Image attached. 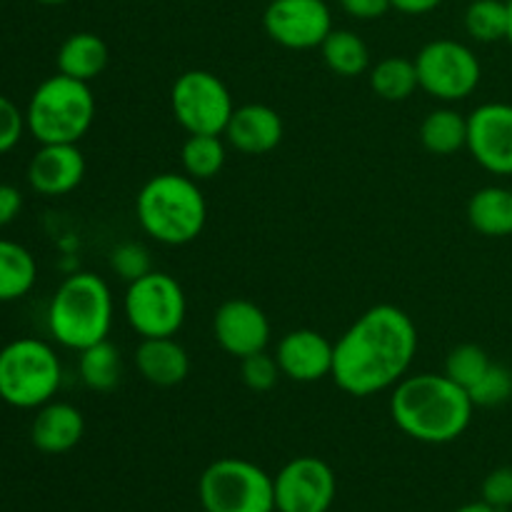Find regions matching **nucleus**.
Here are the masks:
<instances>
[{
	"instance_id": "obj_9",
	"label": "nucleus",
	"mask_w": 512,
	"mask_h": 512,
	"mask_svg": "<svg viewBox=\"0 0 512 512\" xmlns=\"http://www.w3.org/2000/svg\"><path fill=\"white\" fill-rule=\"evenodd\" d=\"M170 108L188 135H223L233 115L228 85L210 70H188L178 75L170 90Z\"/></svg>"
},
{
	"instance_id": "obj_17",
	"label": "nucleus",
	"mask_w": 512,
	"mask_h": 512,
	"mask_svg": "<svg viewBox=\"0 0 512 512\" xmlns=\"http://www.w3.org/2000/svg\"><path fill=\"white\" fill-rule=\"evenodd\" d=\"M225 140L243 155H265L283 140V118L263 103L240 105L230 115Z\"/></svg>"
},
{
	"instance_id": "obj_31",
	"label": "nucleus",
	"mask_w": 512,
	"mask_h": 512,
	"mask_svg": "<svg viewBox=\"0 0 512 512\" xmlns=\"http://www.w3.org/2000/svg\"><path fill=\"white\" fill-rule=\"evenodd\" d=\"M280 375L283 373H280L278 360L268 350H260V353H253L240 360V378L255 393H268V390H273Z\"/></svg>"
},
{
	"instance_id": "obj_11",
	"label": "nucleus",
	"mask_w": 512,
	"mask_h": 512,
	"mask_svg": "<svg viewBox=\"0 0 512 512\" xmlns=\"http://www.w3.org/2000/svg\"><path fill=\"white\" fill-rule=\"evenodd\" d=\"M278 512H328L338 493V480L325 460L303 455L283 465L273 478Z\"/></svg>"
},
{
	"instance_id": "obj_36",
	"label": "nucleus",
	"mask_w": 512,
	"mask_h": 512,
	"mask_svg": "<svg viewBox=\"0 0 512 512\" xmlns=\"http://www.w3.org/2000/svg\"><path fill=\"white\" fill-rule=\"evenodd\" d=\"M20 208H23V195L15 185L0 183V228L3 225H10L20 215Z\"/></svg>"
},
{
	"instance_id": "obj_2",
	"label": "nucleus",
	"mask_w": 512,
	"mask_h": 512,
	"mask_svg": "<svg viewBox=\"0 0 512 512\" xmlns=\"http://www.w3.org/2000/svg\"><path fill=\"white\" fill-rule=\"evenodd\" d=\"M475 403L448 375H405L390 395V415L408 438L428 445L458 440L473 420Z\"/></svg>"
},
{
	"instance_id": "obj_34",
	"label": "nucleus",
	"mask_w": 512,
	"mask_h": 512,
	"mask_svg": "<svg viewBox=\"0 0 512 512\" xmlns=\"http://www.w3.org/2000/svg\"><path fill=\"white\" fill-rule=\"evenodd\" d=\"M483 500L500 512L512 508V465L493 470L483 480Z\"/></svg>"
},
{
	"instance_id": "obj_16",
	"label": "nucleus",
	"mask_w": 512,
	"mask_h": 512,
	"mask_svg": "<svg viewBox=\"0 0 512 512\" xmlns=\"http://www.w3.org/2000/svg\"><path fill=\"white\" fill-rule=\"evenodd\" d=\"M85 158L78 143H48L40 145L28 165L30 188L45 198L68 195L83 183Z\"/></svg>"
},
{
	"instance_id": "obj_3",
	"label": "nucleus",
	"mask_w": 512,
	"mask_h": 512,
	"mask_svg": "<svg viewBox=\"0 0 512 512\" xmlns=\"http://www.w3.org/2000/svg\"><path fill=\"white\" fill-rule=\"evenodd\" d=\"M135 215L145 235L163 245H188L208 223V203L190 175L160 173L140 188Z\"/></svg>"
},
{
	"instance_id": "obj_33",
	"label": "nucleus",
	"mask_w": 512,
	"mask_h": 512,
	"mask_svg": "<svg viewBox=\"0 0 512 512\" xmlns=\"http://www.w3.org/2000/svg\"><path fill=\"white\" fill-rule=\"evenodd\" d=\"M25 128H28L25 125V113H20V108L13 100L0 95V155L8 153V150H13L18 145Z\"/></svg>"
},
{
	"instance_id": "obj_32",
	"label": "nucleus",
	"mask_w": 512,
	"mask_h": 512,
	"mask_svg": "<svg viewBox=\"0 0 512 512\" xmlns=\"http://www.w3.org/2000/svg\"><path fill=\"white\" fill-rule=\"evenodd\" d=\"M110 268L113 273H118L125 283H133L140 280L143 275L153 273V258H150V250L140 243H120L118 248H113L110 253Z\"/></svg>"
},
{
	"instance_id": "obj_35",
	"label": "nucleus",
	"mask_w": 512,
	"mask_h": 512,
	"mask_svg": "<svg viewBox=\"0 0 512 512\" xmlns=\"http://www.w3.org/2000/svg\"><path fill=\"white\" fill-rule=\"evenodd\" d=\"M338 3L355 20H378L393 8L390 0H338Z\"/></svg>"
},
{
	"instance_id": "obj_25",
	"label": "nucleus",
	"mask_w": 512,
	"mask_h": 512,
	"mask_svg": "<svg viewBox=\"0 0 512 512\" xmlns=\"http://www.w3.org/2000/svg\"><path fill=\"white\" fill-rule=\"evenodd\" d=\"M325 65L340 78H355L370 68V50L365 40L353 30H330L320 45Z\"/></svg>"
},
{
	"instance_id": "obj_24",
	"label": "nucleus",
	"mask_w": 512,
	"mask_h": 512,
	"mask_svg": "<svg viewBox=\"0 0 512 512\" xmlns=\"http://www.w3.org/2000/svg\"><path fill=\"white\" fill-rule=\"evenodd\" d=\"M78 373L85 388L95 390V393H110L118 388L120 378H123L120 350L110 340H100V343L80 350Z\"/></svg>"
},
{
	"instance_id": "obj_40",
	"label": "nucleus",
	"mask_w": 512,
	"mask_h": 512,
	"mask_svg": "<svg viewBox=\"0 0 512 512\" xmlns=\"http://www.w3.org/2000/svg\"><path fill=\"white\" fill-rule=\"evenodd\" d=\"M35 3H40V5H63V3H68V0H35Z\"/></svg>"
},
{
	"instance_id": "obj_27",
	"label": "nucleus",
	"mask_w": 512,
	"mask_h": 512,
	"mask_svg": "<svg viewBox=\"0 0 512 512\" xmlns=\"http://www.w3.org/2000/svg\"><path fill=\"white\" fill-rule=\"evenodd\" d=\"M228 150L220 135H188L180 150L183 173L193 180H210L223 170Z\"/></svg>"
},
{
	"instance_id": "obj_12",
	"label": "nucleus",
	"mask_w": 512,
	"mask_h": 512,
	"mask_svg": "<svg viewBox=\"0 0 512 512\" xmlns=\"http://www.w3.org/2000/svg\"><path fill=\"white\" fill-rule=\"evenodd\" d=\"M263 28L273 43L288 50L320 48L333 30V13L325 0H270Z\"/></svg>"
},
{
	"instance_id": "obj_1",
	"label": "nucleus",
	"mask_w": 512,
	"mask_h": 512,
	"mask_svg": "<svg viewBox=\"0 0 512 512\" xmlns=\"http://www.w3.org/2000/svg\"><path fill=\"white\" fill-rule=\"evenodd\" d=\"M418 353V328L398 305H373L335 343L333 375L343 393L368 398L393 390Z\"/></svg>"
},
{
	"instance_id": "obj_29",
	"label": "nucleus",
	"mask_w": 512,
	"mask_h": 512,
	"mask_svg": "<svg viewBox=\"0 0 512 512\" xmlns=\"http://www.w3.org/2000/svg\"><path fill=\"white\" fill-rule=\"evenodd\" d=\"M490 365H493V360H490V355L480 345L463 343L450 350L448 358H445V375L455 380L460 388L470 390L488 373Z\"/></svg>"
},
{
	"instance_id": "obj_18",
	"label": "nucleus",
	"mask_w": 512,
	"mask_h": 512,
	"mask_svg": "<svg viewBox=\"0 0 512 512\" xmlns=\"http://www.w3.org/2000/svg\"><path fill=\"white\" fill-rule=\"evenodd\" d=\"M85 418L70 403H45L38 408V415L30 428V440L45 455H63L73 450L83 440Z\"/></svg>"
},
{
	"instance_id": "obj_14",
	"label": "nucleus",
	"mask_w": 512,
	"mask_h": 512,
	"mask_svg": "<svg viewBox=\"0 0 512 512\" xmlns=\"http://www.w3.org/2000/svg\"><path fill=\"white\" fill-rule=\"evenodd\" d=\"M213 335L220 348L233 358L243 360L260 353L270 343V320L253 300H225L213 318Z\"/></svg>"
},
{
	"instance_id": "obj_21",
	"label": "nucleus",
	"mask_w": 512,
	"mask_h": 512,
	"mask_svg": "<svg viewBox=\"0 0 512 512\" xmlns=\"http://www.w3.org/2000/svg\"><path fill=\"white\" fill-rule=\"evenodd\" d=\"M468 223L485 238L512 235V190L503 185L475 190L468 200Z\"/></svg>"
},
{
	"instance_id": "obj_7",
	"label": "nucleus",
	"mask_w": 512,
	"mask_h": 512,
	"mask_svg": "<svg viewBox=\"0 0 512 512\" xmlns=\"http://www.w3.org/2000/svg\"><path fill=\"white\" fill-rule=\"evenodd\" d=\"M205 512H275L273 478L243 458H220L203 470L198 483Z\"/></svg>"
},
{
	"instance_id": "obj_30",
	"label": "nucleus",
	"mask_w": 512,
	"mask_h": 512,
	"mask_svg": "<svg viewBox=\"0 0 512 512\" xmlns=\"http://www.w3.org/2000/svg\"><path fill=\"white\" fill-rule=\"evenodd\" d=\"M475 408H498L512 398V370L493 363L488 373L468 390Z\"/></svg>"
},
{
	"instance_id": "obj_23",
	"label": "nucleus",
	"mask_w": 512,
	"mask_h": 512,
	"mask_svg": "<svg viewBox=\"0 0 512 512\" xmlns=\"http://www.w3.org/2000/svg\"><path fill=\"white\" fill-rule=\"evenodd\" d=\"M38 280V263L28 248L0 238V303L20 300Z\"/></svg>"
},
{
	"instance_id": "obj_26",
	"label": "nucleus",
	"mask_w": 512,
	"mask_h": 512,
	"mask_svg": "<svg viewBox=\"0 0 512 512\" xmlns=\"http://www.w3.org/2000/svg\"><path fill=\"white\" fill-rule=\"evenodd\" d=\"M370 88L378 98L388 100V103H400L408 100L415 90L420 88L418 83V68L415 60L408 58H385L378 65L370 68Z\"/></svg>"
},
{
	"instance_id": "obj_20",
	"label": "nucleus",
	"mask_w": 512,
	"mask_h": 512,
	"mask_svg": "<svg viewBox=\"0 0 512 512\" xmlns=\"http://www.w3.org/2000/svg\"><path fill=\"white\" fill-rule=\"evenodd\" d=\"M108 58V45L100 35L73 33L70 38L63 40L58 50V73L90 83V80L103 73Z\"/></svg>"
},
{
	"instance_id": "obj_22",
	"label": "nucleus",
	"mask_w": 512,
	"mask_h": 512,
	"mask_svg": "<svg viewBox=\"0 0 512 512\" xmlns=\"http://www.w3.org/2000/svg\"><path fill=\"white\" fill-rule=\"evenodd\" d=\"M420 143L433 155H455L468 148V118L453 108L430 110L420 125Z\"/></svg>"
},
{
	"instance_id": "obj_10",
	"label": "nucleus",
	"mask_w": 512,
	"mask_h": 512,
	"mask_svg": "<svg viewBox=\"0 0 512 512\" xmlns=\"http://www.w3.org/2000/svg\"><path fill=\"white\" fill-rule=\"evenodd\" d=\"M420 90L443 103H458L475 93L480 85V60L458 40H430L415 58Z\"/></svg>"
},
{
	"instance_id": "obj_13",
	"label": "nucleus",
	"mask_w": 512,
	"mask_h": 512,
	"mask_svg": "<svg viewBox=\"0 0 512 512\" xmlns=\"http://www.w3.org/2000/svg\"><path fill=\"white\" fill-rule=\"evenodd\" d=\"M468 150L488 173L512 175L510 103H483L468 115Z\"/></svg>"
},
{
	"instance_id": "obj_5",
	"label": "nucleus",
	"mask_w": 512,
	"mask_h": 512,
	"mask_svg": "<svg viewBox=\"0 0 512 512\" xmlns=\"http://www.w3.org/2000/svg\"><path fill=\"white\" fill-rule=\"evenodd\" d=\"M95 120L90 83L58 73L43 80L30 95L25 125L40 145L78 143Z\"/></svg>"
},
{
	"instance_id": "obj_4",
	"label": "nucleus",
	"mask_w": 512,
	"mask_h": 512,
	"mask_svg": "<svg viewBox=\"0 0 512 512\" xmlns=\"http://www.w3.org/2000/svg\"><path fill=\"white\" fill-rule=\"evenodd\" d=\"M113 310V293L100 275L73 273L50 298L48 330L63 348L80 353L100 340H108Z\"/></svg>"
},
{
	"instance_id": "obj_37",
	"label": "nucleus",
	"mask_w": 512,
	"mask_h": 512,
	"mask_svg": "<svg viewBox=\"0 0 512 512\" xmlns=\"http://www.w3.org/2000/svg\"><path fill=\"white\" fill-rule=\"evenodd\" d=\"M445 0H390L395 10L405 15H425V13H433L435 8H440Z\"/></svg>"
},
{
	"instance_id": "obj_28",
	"label": "nucleus",
	"mask_w": 512,
	"mask_h": 512,
	"mask_svg": "<svg viewBox=\"0 0 512 512\" xmlns=\"http://www.w3.org/2000/svg\"><path fill=\"white\" fill-rule=\"evenodd\" d=\"M465 30L478 43L508 40V3H503V0H473L465 10Z\"/></svg>"
},
{
	"instance_id": "obj_6",
	"label": "nucleus",
	"mask_w": 512,
	"mask_h": 512,
	"mask_svg": "<svg viewBox=\"0 0 512 512\" xmlns=\"http://www.w3.org/2000/svg\"><path fill=\"white\" fill-rule=\"evenodd\" d=\"M63 383L58 353L45 340L20 338L0 350V400L13 408H43Z\"/></svg>"
},
{
	"instance_id": "obj_39",
	"label": "nucleus",
	"mask_w": 512,
	"mask_h": 512,
	"mask_svg": "<svg viewBox=\"0 0 512 512\" xmlns=\"http://www.w3.org/2000/svg\"><path fill=\"white\" fill-rule=\"evenodd\" d=\"M508 40L512 43V0H508Z\"/></svg>"
},
{
	"instance_id": "obj_19",
	"label": "nucleus",
	"mask_w": 512,
	"mask_h": 512,
	"mask_svg": "<svg viewBox=\"0 0 512 512\" xmlns=\"http://www.w3.org/2000/svg\"><path fill=\"white\" fill-rule=\"evenodd\" d=\"M135 368L158 388H175L190 375V355L178 340L170 338H140L135 348Z\"/></svg>"
},
{
	"instance_id": "obj_15",
	"label": "nucleus",
	"mask_w": 512,
	"mask_h": 512,
	"mask_svg": "<svg viewBox=\"0 0 512 512\" xmlns=\"http://www.w3.org/2000/svg\"><path fill=\"white\" fill-rule=\"evenodd\" d=\"M275 360L280 365V373L293 383H318L333 375L335 343H330L318 330H290L280 338Z\"/></svg>"
},
{
	"instance_id": "obj_8",
	"label": "nucleus",
	"mask_w": 512,
	"mask_h": 512,
	"mask_svg": "<svg viewBox=\"0 0 512 512\" xmlns=\"http://www.w3.org/2000/svg\"><path fill=\"white\" fill-rule=\"evenodd\" d=\"M123 310L128 325L140 338H170L183 328L188 300L183 285L173 275L153 270L128 283Z\"/></svg>"
},
{
	"instance_id": "obj_38",
	"label": "nucleus",
	"mask_w": 512,
	"mask_h": 512,
	"mask_svg": "<svg viewBox=\"0 0 512 512\" xmlns=\"http://www.w3.org/2000/svg\"><path fill=\"white\" fill-rule=\"evenodd\" d=\"M455 512H500V510L493 508V505H488V503H485V500H480V503L463 505V508H458Z\"/></svg>"
}]
</instances>
